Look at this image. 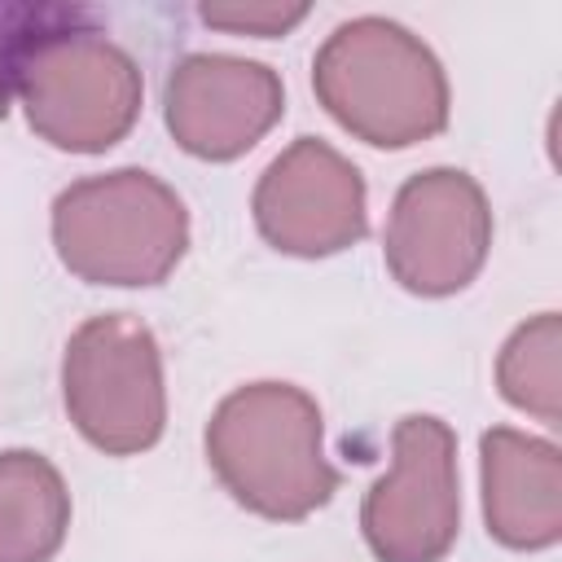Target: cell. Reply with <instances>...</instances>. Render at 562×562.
<instances>
[{"label":"cell","instance_id":"obj_1","mask_svg":"<svg viewBox=\"0 0 562 562\" xmlns=\"http://www.w3.org/2000/svg\"><path fill=\"white\" fill-rule=\"evenodd\" d=\"M206 457L237 505L294 522L338 492V470L325 461L321 408L290 382H255L215 408Z\"/></svg>","mask_w":562,"mask_h":562},{"label":"cell","instance_id":"obj_2","mask_svg":"<svg viewBox=\"0 0 562 562\" xmlns=\"http://www.w3.org/2000/svg\"><path fill=\"white\" fill-rule=\"evenodd\" d=\"M321 105L360 140L404 149L448 123V79L435 53L386 18L342 22L316 53Z\"/></svg>","mask_w":562,"mask_h":562},{"label":"cell","instance_id":"obj_3","mask_svg":"<svg viewBox=\"0 0 562 562\" xmlns=\"http://www.w3.org/2000/svg\"><path fill=\"white\" fill-rule=\"evenodd\" d=\"M53 241L61 263L92 285H158L184 255L189 215L171 184L123 167L57 193Z\"/></svg>","mask_w":562,"mask_h":562},{"label":"cell","instance_id":"obj_4","mask_svg":"<svg viewBox=\"0 0 562 562\" xmlns=\"http://www.w3.org/2000/svg\"><path fill=\"white\" fill-rule=\"evenodd\" d=\"M61 395L79 435L101 452L149 448L167 422L162 356L149 325L127 312L83 321L66 342Z\"/></svg>","mask_w":562,"mask_h":562},{"label":"cell","instance_id":"obj_5","mask_svg":"<svg viewBox=\"0 0 562 562\" xmlns=\"http://www.w3.org/2000/svg\"><path fill=\"white\" fill-rule=\"evenodd\" d=\"M391 452V474L369 487L360 509L364 540L378 562H439L461 522L457 435L439 417H404Z\"/></svg>","mask_w":562,"mask_h":562},{"label":"cell","instance_id":"obj_6","mask_svg":"<svg viewBox=\"0 0 562 562\" xmlns=\"http://www.w3.org/2000/svg\"><path fill=\"white\" fill-rule=\"evenodd\" d=\"M22 101L31 127L48 145L101 154L123 140L140 114V70L119 44L83 31L35 57Z\"/></svg>","mask_w":562,"mask_h":562},{"label":"cell","instance_id":"obj_7","mask_svg":"<svg viewBox=\"0 0 562 562\" xmlns=\"http://www.w3.org/2000/svg\"><path fill=\"white\" fill-rule=\"evenodd\" d=\"M492 246L483 189L452 167L408 176L386 220V268L413 294H457L474 281Z\"/></svg>","mask_w":562,"mask_h":562},{"label":"cell","instance_id":"obj_8","mask_svg":"<svg viewBox=\"0 0 562 562\" xmlns=\"http://www.w3.org/2000/svg\"><path fill=\"white\" fill-rule=\"evenodd\" d=\"M255 224L285 255H334L364 237V180L334 145L299 136L255 184Z\"/></svg>","mask_w":562,"mask_h":562},{"label":"cell","instance_id":"obj_9","mask_svg":"<svg viewBox=\"0 0 562 562\" xmlns=\"http://www.w3.org/2000/svg\"><path fill=\"white\" fill-rule=\"evenodd\" d=\"M171 136L211 162L246 154L285 110L277 70L224 53L184 57L162 92Z\"/></svg>","mask_w":562,"mask_h":562},{"label":"cell","instance_id":"obj_10","mask_svg":"<svg viewBox=\"0 0 562 562\" xmlns=\"http://www.w3.org/2000/svg\"><path fill=\"white\" fill-rule=\"evenodd\" d=\"M483 452L487 531L509 549H549L562 536V457L549 439L492 426Z\"/></svg>","mask_w":562,"mask_h":562},{"label":"cell","instance_id":"obj_11","mask_svg":"<svg viewBox=\"0 0 562 562\" xmlns=\"http://www.w3.org/2000/svg\"><path fill=\"white\" fill-rule=\"evenodd\" d=\"M70 527V492L40 452L0 457V562H48Z\"/></svg>","mask_w":562,"mask_h":562},{"label":"cell","instance_id":"obj_12","mask_svg":"<svg viewBox=\"0 0 562 562\" xmlns=\"http://www.w3.org/2000/svg\"><path fill=\"white\" fill-rule=\"evenodd\" d=\"M558 356H562V321H558V312H540L536 321L514 329V338L505 342L501 364H496L501 395L509 404L536 413L549 426H558V417H562V404H558V395H562Z\"/></svg>","mask_w":562,"mask_h":562},{"label":"cell","instance_id":"obj_13","mask_svg":"<svg viewBox=\"0 0 562 562\" xmlns=\"http://www.w3.org/2000/svg\"><path fill=\"white\" fill-rule=\"evenodd\" d=\"M83 31H97V18L79 4L0 0V119H4L9 101L22 92L35 57L70 35H83Z\"/></svg>","mask_w":562,"mask_h":562},{"label":"cell","instance_id":"obj_14","mask_svg":"<svg viewBox=\"0 0 562 562\" xmlns=\"http://www.w3.org/2000/svg\"><path fill=\"white\" fill-rule=\"evenodd\" d=\"M198 13L206 26L233 35H281L307 18V4H202Z\"/></svg>","mask_w":562,"mask_h":562}]
</instances>
